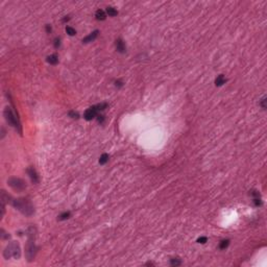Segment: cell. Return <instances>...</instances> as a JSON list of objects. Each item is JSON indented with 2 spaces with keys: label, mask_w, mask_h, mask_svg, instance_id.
<instances>
[{
  "label": "cell",
  "mask_w": 267,
  "mask_h": 267,
  "mask_svg": "<svg viewBox=\"0 0 267 267\" xmlns=\"http://www.w3.org/2000/svg\"><path fill=\"white\" fill-rule=\"evenodd\" d=\"M94 106H95V109H96L97 112H100V111H103V110H105L106 108H108V103L102 102V103H98V104H96Z\"/></svg>",
  "instance_id": "cell-13"
},
{
  "label": "cell",
  "mask_w": 267,
  "mask_h": 267,
  "mask_svg": "<svg viewBox=\"0 0 267 267\" xmlns=\"http://www.w3.org/2000/svg\"><path fill=\"white\" fill-rule=\"evenodd\" d=\"M47 62L50 65H57L59 63V58L57 54H51V56L47 57Z\"/></svg>",
  "instance_id": "cell-10"
},
{
  "label": "cell",
  "mask_w": 267,
  "mask_h": 267,
  "mask_svg": "<svg viewBox=\"0 0 267 267\" xmlns=\"http://www.w3.org/2000/svg\"><path fill=\"white\" fill-rule=\"evenodd\" d=\"M97 121H98L99 123H102V122L104 121V116H102V115H99V116L97 117Z\"/></svg>",
  "instance_id": "cell-26"
},
{
  "label": "cell",
  "mask_w": 267,
  "mask_h": 267,
  "mask_svg": "<svg viewBox=\"0 0 267 267\" xmlns=\"http://www.w3.org/2000/svg\"><path fill=\"white\" fill-rule=\"evenodd\" d=\"M70 217V212H65V213H63V214H61L60 216H59V220H66V219H68Z\"/></svg>",
  "instance_id": "cell-18"
},
{
  "label": "cell",
  "mask_w": 267,
  "mask_h": 267,
  "mask_svg": "<svg viewBox=\"0 0 267 267\" xmlns=\"http://www.w3.org/2000/svg\"><path fill=\"white\" fill-rule=\"evenodd\" d=\"M66 32H67V34H68L69 36H74V35H76V30H75L74 28L70 27V26H67V27H66Z\"/></svg>",
  "instance_id": "cell-19"
},
{
  "label": "cell",
  "mask_w": 267,
  "mask_h": 267,
  "mask_svg": "<svg viewBox=\"0 0 267 267\" xmlns=\"http://www.w3.org/2000/svg\"><path fill=\"white\" fill-rule=\"evenodd\" d=\"M182 264V261L178 259V258H173L170 260V265L171 266H178Z\"/></svg>",
  "instance_id": "cell-17"
},
{
  "label": "cell",
  "mask_w": 267,
  "mask_h": 267,
  "mask_svg": "<svg viewBox=\"0 0 267 267\" xmlns=\"http://www.w3.org/2000/svg\"><path fill=\"white\" fill-rule=\"evenodd\" d=\"M115 84H116V87H118V88H120V87H122V86H123V83H122L121 81H117Z\"/></svg>",
  "instance_id": "cell-27"
},
{
  "label": "cell",
  "mask_w": 267,
  "mask_h": 267,
  "mask_svg": "<svg viewBox=\"0 0 267 267\" xmlns=\"http://www.w3.org/2000/svg\"><path fill=\"white\" fill-rule=\"evenodd\" d=\"M95 17H96L97 20H104L106 16H105V13L102 10H98L96 12V14H95Z\"/></svg>",
  "instance_id": "cell-12"
},
{
  "label": "cell",
  "mask_w": 267,
  "mask_h": 267,
  "mask_svg": "<svg viewBox=\"0 0 267 267\" xmlns=\"http://www.w3.org/2000/svg\"><path fill=\"white\" fill-rule=\"evenodd\" d=\"M46 32H47L48 34L51 32V26H50V25H46Z\"/></svg>",
  "instance_id": "cell-28"
},
{
  "label": "cell",
  "mask_w": 267,
  "mask_h": 267,
  "mask_svg": "<svg viewBox=\"0 0 267 267\" xmlns=\"http://www.w3.org/2000/svg\"><path fill=\"white\" fill-rule=\"evenodd\" d=\"M115 45H116V50H117L118 52H120V53H124V52L126 51L125 44L123 43V41H122L121 39H118V40L116 41Z\"/></svg>",
  "instance_id": "cell-8"
},
{
  "label": "cell",
  "mask_w": 267,
  "mask_h": 267,
  "mask_svg": "<svg viewBox=\"0 0 267 267\" xmlns=\"http://www.w3.org/2000/svg\"><path fill=\"white\" fill-rule=\"evenodd\" d=\"M97 36H98V30H94V32H93V33H91L89 36H87V37L83 40V42H84V43L92 42V41H94V40L97 38Z\"/></svg>",
  "instance_id": "cell-9"
},
{
  "label": "cell",
  "mask_w": 267,
  "mask_h": 267,
  "mask_svg": "<svg viewBox=\"0 0 267 267\" xmlns=\"http://www.w3.org/2000/svg\"><path fill=\"white\" fill-rule=\"evenodd\" d=\"M7 184L11 188H13L15 191H23L26 189V183L21 179V178H17V177H11L7 180Z\"/></svg>",
  "instance_id": "cell-5"
},
{
  "label": "cell",
  "mask_w": 267,
  "mask_h": 267,
  "mask_svg": "<svg viewBox=\"0 0 267 267\" xmlns=\"http://www.w3.org/2000/svg\"><path fill=\"white\" fill-rule=\"evenodd\" d=\"M3 115H4V118H5L6 122H7L10 125H12V126L18 128L19 132H21L20 122H19V120H18V117H16V115H15L14 112L12 111V109L9 108V106H7V108H5V109H4V112H3Z\"/></svg>",
  "instance_id": "cell-4"
},
{
  "label": "cell",
  "mask_w": 267,
  "mask_h": 267,
  "mask_svg": "<svg viewBox=\"0 0 267 267\" xmlns=\"http://www.w3.org/2000/svg\"><path fill=\"white\" fill-rule=\"evenodd\" d=\"M26 171H27V174L29 175V177H30V179H32V182L34 184H38L39 183V175H38L37 171L33 167L27 168V170H26Z\"/></svg>",
  "instance_id": "cell-7"
},
{
  "label": "cell",
  "mask_w": 267,
  "mask_h": 267,
  "mask_svg": "<svg viewBox=\"0 0 267 267\" xmlns=\"http://www.w3.org/2000/svg\"><path fill=\"white\" fill-rule=\"evenodd\" d=\"M97 113H98V112L96 111L95 106H92V108H89V109L85 112V114H84V118H85L86 120L90 121V120H92L94 117H96Z\"/></svg>",
  "instance_id": "cell-6"
},
{
  "label": "cell",
  "mask_w": 267,
  "mask_h": 267,
  "mask_svg": "<svg viewBox=\"0 0 267 267\" xmlns=\"http://www.w3.org/2000/svg\"><path fill=\"white\" fill-rule=\"evenodd\" d=\"M225 82H226L225 77H224L222 74H220V75H218V76L216 77V79H215V85H216L217 87H220V86H222Z\"/></svg>",
  "instance_id": "cell-11"
},
{
  "label": "cell",
  "mask_w": 267,
  "mask_h": 267,
  "mask_svg": "<svg viewBox=\"0 0 267 267\" xmlns=\"http://www.w3.org/2000/svg\"><path fill=\"white\" fill-rule=\"evenodd\" d=\"M207 237H200V238H198L197 239V242L198 243H201V244H203V243H206L207 242Z\"/></svg>",
  "instance_id": "cell-23"
},
{
  "label": "cell",
  "mask_w": 267,
  "mask_h": 267,
  "mask_svg": "<svg viewBox=\"0 0 267 267\" xmlns=\"http://www.w3.org/2000/svg\"><path fill=\"white\" fill-rule=\"evenodd\" d=\"M254 205L256 206V207H260V206H262V200H261V198L260 197H256V198H254Z\"/></svg>",
  "instance_id": "cell-20"
},
{
  "label": "cell",
  "mask_w": 267,
  "mask_h": 267,
  "mask_svg": "<svg viewBox=\"0 0 267 267\" xmlns=\"http://www.w3.org/2000/svg\"><path fill=\"white\" fill-rule=\"evenodd\" d=\"M250 193V195L252 196H254V198H256V197H260V193H259V191H257V190H252V191H249Z\"/></svg>",
  "instance_id": "cell-22"
},
{
  "label": "cell",
  "mask_w": 267,
  "mask_h": 267,
  "mask_svg": "<svg viewBox=\"0 0 267 267\" xmlns=\"http://www.w3.org/2000/svg\"><path fill=\"white\" fill-rule=\"evenodd\" d=\"M106 13H108V14H109V16H111V17H115V16H117V15H118V12H117L114 7H112V6L106 7Z\"/></svg>",
  "instance_id": "cell-14"
},
{
  "label": "cell",
  "mask_w": 267,
  "mask_h": 267,
  "mask_svg": "<svg viewBox=\"0 0 267 267\" xmlns=\"http://www.w3.org/2000/svg\"><path fill=\"white\" fill-rule=\"evenodd\" d=\"M265 102H266V97H263L262 98V100H261V102H260V104H261V106H262V109H266V104H265Z\"/></svg>",
  "instance_id": "cell-25"
},
{
  "label": "cell",
  "mask_w": 267,
  "mask_h": 267,
  "mask_svg": "<svg viewBox=\"0 0 267 267\" xmlns=\"http://www.w3.org/2000/svg\"><path fill=\"white\" fill-rule=\"evenodd\" d=\"M229 244H230V240H222V241L219 243V248L220 249H225L227 246H229Z\"/></svg>",
  "instance_id": "cell-16"
},
{
  "label": "cell",
  "mask_w": 267,
  "mask_h": 267,
  "mask_svg": "<svg viewBox=\"0 0 267 267\" xmlns=\"http://www.w3.org/2000/svg\"><path fill=\"white\" fill-rule=\"evenodd\" d=\"M69 116H70L71 118H73V119H77V118L79 117V115H78L76 112H74V111H70V112H69Z\"/></svg>",
  "instance_id": "cell-21"
},
{
  "label": "cell",
  "mask_w": 267,
  "mask_h": 267,
  "mask_svg": "<svg viewBox=\"0 0 267 267\" xmlns=\"http://www.w3.org/2000/svg\"><path fill=\"white\" fill-rule=\"evenodd\" d=\"M12 206L14 208H16L17 210H19L22 214H24L26 216H32L35 212V209H34V206L32 205V202L28 199H25V198L13 199Z\"/></svg>",
  "instance_id": "cell-1"
},
{
  "label": "cell",
  "mask_w": 267,
  "mask_h": 267,
  "mask_svg": "<svg viewBox=\"0 0 267 267\" xmlns=\"http://www.w3.org/2000/svg\"><path fill=\"white\" fill-rule=\"evenodd\" d=\"M35 231H36V229L33 226L29 227V230H28V241L25 247V255H26V258H27L28 262H32L35 259L36 253H37V246L35 243V234H36Z\"/></svg>",
  "instance_id": "cell-2"
},
{
  "label": "cell",
  "mask_w": 267,
  "mask_h": 267,
  "mask_svg": "<svg viewBox=\"0 0 267 267\" xmlns=\"http://www.w3.org/2000/svg\"><path fill=\"white\" fill-rule=\"evenodd\" d=\"M61 46V39L60 38H57L56 40H54V47L56 48H59Z\"/></svg>",
  "instance_id": "cell-24"
},
{
  "label": "cell",
  "mask_w": 267,
  "mask_h": 267,
  "mask_svg": "<svg viewBox=\"0 0 267 267\" xmlns=\"http://www.w3.org/2000/svg\"><path fill=\"white\" fill-rule=\"evenodd\" d=\"M21 256V249H20V245L18 242L13 241L11 243H9V245L5 247L4 252H3V257L9 260V259H19Z\"/></svg>",
  "instance_id": "cell-3"
},
{
  "label": "cell",
  "mask_w": 267,
  "mask_h": 267,
  "mask_svg": "<svg viewBox=\"0 0 267 267\" xmlns=\"http://www.w3.org/2000/svg\"><path fill=\"white\" fill-rule=\"evenodd\" d=\"M108 161H109V154H106V153H103V154L99 158V164H100V165H104Z\"/></svg>",
  "instance_id": "cell-15"
}]
</instances>
